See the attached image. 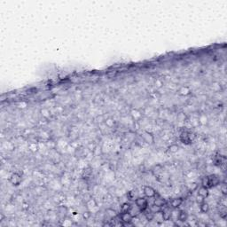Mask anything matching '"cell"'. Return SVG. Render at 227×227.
I'll list each match as a JSON object with an SVG mask.
<instances>
[{
    "label": "cell",
    "instance_id": "obj_1",
    "mask_svg": "<svg viewBox=\"0 0 227 227\" xmlns=\"http://www.w3.org/2000/svg\"><path fill=\"white\" fill-rule=\"evenodd\" d=\"M219 184V178L216 175L208 176L202 179L201 186L206 187L208 189H210L214 186H217Z\"/></svg>",
    "mask_w": 227,
    "mask_h": 227
},
{
    "label": "cell",
    "instance_id": "obj_2",
    "mask_svg": "<svg viewBox=\"0 0 227 227\" xmlns=\"http://www.w3.org/2000/svg\"><path fill=\"white\" fill-rule=\"evenodd\" d=\"M135 204L138 208H139L141 212H144L148 208V201H147L146 197H138V198H136Z\"/></svg>",
    "mask_w": 227,
    "mask_h": 227
},
{
    "label": "cell",
    "instance_id": "obj_3",
    "mask_svg": "<svg viewBox=\"0 0 227 227\" xmlns=\"http://www.w3.org/2000/svg\"><path fill=\"white\" fill-rule=\"evenodd\" d=\"M143 193H144L145 197L146 198H155L158 195L155 188H153L150 186H145L143 188Z\"/></svg>",
    "mask_w": 227,
    "mask_h": 227
},
{
    "label": "cell",
    "instance_id": "obj_4",
    "mask_svg": "<svg viewBox=\"0 0 227 227\" xmlns=\"http://www.w3.org/2000/svg\"><path fill=\"white\" fill-rule=\"evenodd\" d=\"M133 218H134V217L129 211L128 212H121V214H120V220L124 224L130 225L133 221Z\"/></svg>",
    "mask_w": 227,
    "mask_h": 227
},
{
    "label": "cell",
    "instance_id": "obj_5",
    "mask_svg": "<svg viewBox=\"0 0 227 227\" xmlns=\"http://www.w3.org/2000/svg\"><path fill=\"white\" fill-rule=\"evenodd\" d=\"M9 181L10 183L14 186H18L21 185V181H22V177H21V175H20L19 173L15 172V173H12L11 175L10 178H9Z\"/></svg>",
    "mask_w": 227,
    "mask_h": 227
},
{
    "label": "cell",
    "instance_id": "obj_6",
    "mask_svg": "<svg viewBox=\"0 0 227 227\" xmlns=\"http://www.w3.org/2000/svg\"><path fill=\"white\" fill-rule=\"evenodd\" d=\"M171 208L169 206L164 207L163 209H161V216L164 221H169L172 217V213H171Z\"/></svg>",
    "mask_w": 227,
    "mask_h": 227
},
{
    "label": "cell",
    "instance_id": "obj_7",
    "mask_svg": "<svg viewBox=\"0 0 227 227\" xmlns=\"http://www.w3.org/2000/svg\"><path fill=\"white\" fill-rule=\"evenodd\" d=\"M183 202H184L183 198H180V197H178V198H174V199H172V200L170 201V202H169V207H170L172 209H176V208H178L179 207L182 205Z\"/></svg>",
    "mask_w": 227,
    "mask_h": 227
},
{
    "label": "cell",
    "instance_id": "obj_8",
    "mask_svg": "<svg viewBox=\"0 0 227 227\" xmlns=\"http://www.w3.org/2000/svg\"><path fill=\"white\" fill-rule=\"evenodd\" d=\"M154 206L157 207V208H162L167 205V201H166L165 199L162 198V197L156 196L154 198Z\"/></svg>",
    "mask_w": 227,
    "mask_h": 227
},
{
    "label": "cell",
    "instance_id": "obj_9",
    "mask_svg": "<svg viewBox=\"0 0 227 227\" xmlns=\"http://www.w3.org/2000/svg\"><path fill=\"white\" fill-rule=\"evenodd\" d=\"M180 140L184 143V144H190L193 139L191 138V133L187 132V131H184L182 134L180 135Z\"/></svg>",
    "mask_w": 227,
    "mask_h": 227
},
{
    "label": "cell",
    "instance_id": "obj_10",
    "mask_svg": "<svg viewBox=\"0 0 227 227\" xmlns=\"http://www.w3.org/2000/svg\"><path fill=\"white\" fill-rule=\"evenodd\" d=\"M208 194H209V192H208V188H206V187H204V186H202L199 188V190H198V197H200V198L205 200L206 198H208Z\"/></svg>",
    "mask_w": 227,
    "mask_h": 227
},
{
    "label": "cell",
    "instance_id": "obj_11",
    "mask_svg": "<svg viewBox=\"0 0 227 227\" xmlns=\"http://www.w3.org/2000/svg\"><path fill=\"white\" fill-rule=\"evenodd\" d=\"M177 219H178V221L183 222V223L187 221V219H188V214H187V212L185 211V210H179L178 211V215H177Z\"/></svg>",
    "mask_w": 227,
    "mask_h": 227
},
{
    "label": "cell",
    "instance_id": "obj_12",
    "mask_svg": "<svg viewBox=\"0 0 227 227\" xmlns=\"http://www.w3.org/2000/svg\"><path fill=\"white\" fill-rule=\"evenodd\" d=\"M200 210H201V213L206 214V213L208 212V210H209V205L203 201L201 202V204H200Z\"/></svg>",
    "mask_w": 227,
    "mask_h": 227
},
{
    "label": "cell",
    "instance_id": "obj_13",
    "mask_svg": "<svg viewBox=\"0 0 227 227\" xmlns=\"http://www.w3.org/2000/svg\"><path fill=\"white\" fill-rule=\"evenodd\" d=\"M129 212L135 217H137L139 213H141V210L139 209V208H138L137 206H131V208H130V210H129Z\"/></svg>",
    "mask_w": 227,
    "mask_h": 227
},
{
    "label": "cell",
    "instance_id": "obj_14",
    "mask_svg": "<svg viewBox=\"0 0 227 227\" xmlns=\"http://www.w3.org/2000/svg\"><path fill=\"white\" fill-rule=\"evenodd\" d=\"M131 207V204L129 202H124L121 206V212H128Z\"/></svg>",
    "mask_w": 227,
    "mask_h": 227
},
{
    "label": "cell",
    "instance_id": "obj_15",
    "mask_svg": "<svg viewBox=\"0 0 227 227\" xmlns=\"http://www.w3.org/2000/svg\"><path fill=\"white\" fill-rule=\"evenodd\" d=\"M190 93H191V90H190L188 87H182V88L179 90V93H180L181 95H185V96H186V95H189Z\"/></svg>",
    "mask_w": 227,
    "mask_h": 227
},
{
    "label": "cell",
    "instance_id": "obj_16",
    "mask_svg": "<svg viewBox=\"0 0 227 227\" xmlns=\"http://www.w3.org/2000/svg\"><path fill=\"white\" fill-rule=\"evenodd\" d=\"M145 218L147 221H153L155 219V213L150 210L148 213H145Z\"/></svg>",
    "mask_w": 227,
    "mask_h": 227
},
{
    "label": "cell",
    "instance_id": "obj_17",
    "mask_svg": "<svg viewBox=\"0 0 227 227\" xmlns=\"http://www.w3.org/2000/svg\"><path fill=\"white\" fill-rule=\"evenodd\" d=\"M178 149H179L178 145L176 144L171 145L169 147V151L170 153H176V152L178 151Z\"/></svg>",
    "mask_w": 227,
    "mask_h": 227
},
{
    "label": "cell",
    "instance_id": "obj_18",
    "mask_svg": "<svg viewBox=\"0 0 227 227\" xmlns=\"http://www.w3.org/2000/svg\"><path fill=\"white\" fill-rule=\"evenodd\" d=\"M221 191H222V193H223L224 195L226 194V186H225V184H223V186L221 187Z\"/></svg>",
    "mask_w": 227,
    "mask_h": 227
}]
</instances>
